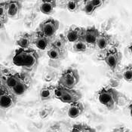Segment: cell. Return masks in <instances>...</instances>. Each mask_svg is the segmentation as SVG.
Segmentation results:
<instances>
[{"label": "cell", "instance_id": "83f0119b", "mask_svg": "<svg viewBox=\"0 0 132 132\" xmlns=\"http://www.w3.org/2000/svg\"><path fill=\"white\" fill-rule=\"evenodd\" d=\"M112 132H130L129 130L125 127H119V128H115Z\"/></svg>", "mask_w": 132, "mask_h": 132}, {"label": "cell", "instance_id": "ba28073f", "mask_svg": "<svg viewBox=\"0 0 132 132\" xmlns=\"http://www.w3.org/2000/svg\"><path fill=\"white\" fill-rule=\"evenodd\" d=\"M101 32L95 27H91L83 29V32L81 36V39L84 41L88 45L96 46L97 41L99 38Z\"/></svg>", "mask_w": 132, "mask_h": 132}, {"label": "cell", "instance_id": "7c38bea8", "mask_svg": "<svg viewBox=\"0 0 132 132\" xmlns=\"http://www.w3.org/2000/svg\"><path fill=\"white\" fill-rule=\"evenodd\" d=\"M22 4L20 1H8V15L12 19L19 18Z\"/></svg>", "mask_w": 132, "mask_h": 132}, {"label": "cell", "instance_id": "7a4b0ae2", "mask_svg": "<svg viewBox=\"0 0 132 132\" xmlns=\"http://www.w3.org/2000/svg\"><path fill=\"white\" fill-rule=\"evenodd\" d=\"M98 101L103 105L107 110H114L119 100V93L118 91L112 87H103L98 92L97 94Z\"/></svg>", "mask_w": 132, "mask_h": 132}, {"label": "cell", "instance_id": "f546056e", "mask_svg": "<svg viewBox=\"0 0 132 132\" xmlns=\"http://www.w3.org/2000/svg\"><path fill=\"white\" fill-rule=\"evenodd\" d=\"M128 108H129V110H130V115H131V116L132 117V102L130 103Z\"/></svg>", "mask_w": 132, "mask_h": 132}, {"label": "cell", "instance_id": "5b68a950", "mask_svg": "<svg viewBox=\"0 0 132 132\" xmlns=\"http://www.w3.org/2000/svg\"><path fill=\"white\" fill-rule=\"evenodd\" d=\"M122 59V53L116 48H112L106 51L103 61L111 71L115 72L119 67Z\"/></svg>", "mask_w": 132, "mask_h": 132}, {"label": "cell", "instance_id": "44dd1931", "mask_svg": "<svg viewBox=\"0 0 132 132\" xmlns=\"http://www.w3.org/2000/svg\"><path fill=\"white\" fill-rule=\"evenodd\" d=\"M67 43V40L66 39V36L63 34H60L54 39V40L52 42L51 45H54L61 50L66 51L65 49H66Z\"/></svg>", "mask_w": 132, "mask_h": 132}, {"label": "cell", "instance_id": "d6986e66", "mask_svg": "<svg viewBox=\"0 0 132 132\" xmlns=\"http://www.w3.org/2000/svg\"><path fill=\"white\" fill-rule=\"evenodd\" d=\"M110 42H111V36L106 32H101L99 38L97 41L96 46L99 50L104 51L110 46Z\"/></svg>", "mask_w": 132, "mask_h": 132}, {"label": "cell", "instance_id": "3957f363", "mask_svg": "<svg viewBox=\"0 0 132 132\" xmlns=\"http://www.w3.org/2000/svg\"><path fill=\"white\" fill-rule=\"evenodd\" d=\"M81 92L75 90L70 89L61 85L56 86L55 90V98L60 100L61 102L64 103L71 104L73 103L78 102L81 98Z\"/></svg>", "mask_w": 132, "mask_h": 132}, {"label": "cell", "instance_id": "4dcf8cb0", "mask_svg": "<svg viewBox=\"0 0 132 132\" xmlns=\"http://www.w3.org/2000/svg\"><path fill=\"white\" fill-rule=\"evenodd\" d=\"M128 50L130 51V54H131V56L132 57V42L131 43V45H129V47H128Z\"/></svg>", "mask_w": 132, "mask_h": 132}, {"label": "cell", "instance_id": "5bb4252c", "mask_svg": "<svg viewBox=\"0 0 132 132\" xmlns=\"http://www.w3.org/2000/svg\"><path fill=\"white\" fill-rule=\"evenodd\" d=\"M66 54H67V51L61 50L54 45H51L47 51L48 57L51 59V61H54V62H58V61L63 60L66 57Z\"/></svg>", "mask_w": 132, "mask_h": 132}, {"label": "cell", "instance_id": "2e32d148", "mask_svg": "<svg viewBox=\"0 0 132 132\" xmlns=\"http://www.w3.org/2000/svg\"><path fill=\"white\" fill-rule=\"evenodd\" d=\"M30 83L27 80V78L23 76V78L21 79L18 84L15 86V88H14L12 90H11V92H13L17 97L18 96H21L23 94H24L26 92L28 91L29 88H30Z\"/></svg>", "mask_w": 132, "mask_h": 132}, {"label": "cell", "instance_id": "9a60e30c", "mask_svg": "<svg viewBox=\"0 0 132 132\" xmlns=\"http://www.w3.org/2000/svg\"><path fill=\"white\" fill-rule=\"evenodd\" d=\"M57 5V2L53 0H42L39 4V10L46 15H51L54 13Z\"/></svg>", "mask_w": 132, "mask_h": 132}, {"label": "cell", "instance_id": "d4e9b609", "mask_svg": "<svg viewBox=\"0 0 132 132\" xmlns=\"http://www.w3.org/2000/svg\"><path fill=\"white\" fill-rule=\"evenodd\" d=\"M122 78L128 82H132V65L125 67L122 72Z\"/></svg>", "mask_w": 132, "mask_h": 132}, {"label": "cell", "instance_id": "7402d4cb", "mask_svg": "<svg viewBox=\"0 0 132 132\" xmlns=\"http://www.w3.org/2000/svg\"><path fill=\"white\" fill-rule=\"evenodd\" d=\"M88 48V45L82 40V39H79L77 42H76L75 43H73V46H72V49L75 52L77 53H82L86 51Z\"/></svg>", "mask_w": 132, "mask_h": 132}, {"label": "cell", "instance_id": "484cf974", "mask_svg": "<svg viewBox=\"0 0 132 132\" xmlns=\"http://www.w3.org/2000/svg\"><path fill=\"white\" fill-rule=\"evenodd\" d=\"M79 132H96V130L94 128H92L91 126L88 125L81 124Z\"/></svg>", "mask_w": 132, "mask_h": 132}, {"label": "cell", "instance_id": "ffe728a7", "mask_svg": "<svg viewBox=\"0 0 132 132\" xmlns=\"http://www.w3.org/2000/svg\"><path fill=\"white\" fill-rule=\"evenodd\" d=\"M8 15V1L0 2V27L3 29L4 25L7 23L9 19Z\"/></svg>", "mask_w": 132, "mask_h": 132}, {"label": "cell", "instance_id": "277c9868", "mask_svg": "<svg viewBox=\"0 0 132 132\" xmlns=\"http://www.w3.org/2000/svg\"><path fill=\"white\" fill-rule=\"evenodd\" d=\"M80 76L76 69L68 68L63 70L58 79V85L62 87L74 89V88L79 82Z\"/></svg>", "mask_w": 132, "mask_h": 132}, {"label": "cell", "instance_id": "30bf717a", "mask_svg": "<svg viewBox=\"0 0 132 132\" xmlns=\"http://www.w3.org/2000/svg\"><path fill=\"white\" fill-rule=\"evenodd\" d=\"M52 39L47 38L39 31L33 33V45L40 50L44 51L48 48L49 49L52 45Z\"/></svg>", "mask_w": 132, "mask_h": 132}, {"label": "cell", "instance_id": "4316f807", "mask_svg": "<svg viewBox=\"0 0 132 132\" xmlns=\"http://www.w3.org/2000/svg\"><path fill=\"white\" fill-rule=\"evenodd\" d=\"M92 4L96 7V9H99V8H101V6L103 5V4H104V1H103V0H92Z\"/></svg>", "mask_w": 132, "mask_h": 132}, {"label": "cell", "instance_id": "6da1fadb", "mask_svg": "<svg viewBox=\"0 0 132 132\" xmlns=\"http://www.w3.org/2000/svg\"><path fill=\"white\" fill-rule=\"evenodd\" d=\"M39 60V55L36 50L18 48L15 51L12 61L15 66L21 67L26 71L32 72L36 69Z\"/></svg>", "mask_w": 132, "mask_h": 132}, {"label": "cell", "instance_id": "ac0fdd59", "mask_svg": "<svg viewBox=\"0 0 132 132\" xmlns=\"http://www.w3.org/2000/svg\"><path fill=\"white\" fill-rule=\"evenodd\" d=\"M55 90H56V86L54 85L43 87L41 89L39 93L40 99L42 101H46L55 98Z\"/></svg>", "mask_w": 132, "mask_h": 132}, {"label": "cell", "instance_id": "cb8c5ba5", "mask_svg": "<svg viewBox=\"0 0 132 132\" xmlns=\"http://www.w3.org/2000/svg\"><path fill=\"white\" fill-rule=\"evenodd\" d=\"M97 9L96 7L92 4V0H85L84 1V8L83 11L84 12L88 15H92L94 14Z\"/></svg>", "mask_w": 132, "mask_h": 132}, {"label": "cell", "instance_id": "9c48e42d", "mask_svg": "<svg viewBox=\"0 0 132 132\" xmlns=\"http://www.w3.org/2000/svg\"><path fill=\"white\" fill-rule=\"evenodd\" d=\"M24 75L18 72H11L2 76V86L12 90L18 84Z\"/></svg>", "mask_w": 132, "mask_h": 132}, {"label": "cell", "instance_id": "f1b7e54d", "mask_svg": "<svg viewBox=\"0 0 132 132\" xmlns=\"http://www.w3.org/2000/svg\"><path fill=\"white\" fill-rule=\"evenodd\" d=\"M80 125H81V124L74 125L72 126V128L70 132H79V131H80Z\"/></svg>", "mask_w": 132, "mask_h": 132}, {"label": "cell", "instance_id": "603a6c76", "mask_svg": "<svg viewBox=\"0 0 132 132\" xmlns=\"http://www.w3.org/2000/svg\"><path fill=\"white\" fill-rule=\"evenodd\" d=\"M80 7V1L78 0H70L66 3V8L70 12H76L79 10Z\"/></svg>", "mask_w": 132, "mask_h": 132}, {"label": "cell", "instance_id": "4fadbf2b", "mask_svg": "<svg viewBox=\"0 0 132 132\" xmlns=\"http://www.w3.org/2000/svg\"><path fill=\"white\" fill-rule=\"evenodd\" d=\"M82 32H83V28L72 26L66 32L65 36L67 42L75 43L76 42L81 39Z\"/></svg>", "mask_w": 132, "mask_h": 132}, {"label": "cell", "instance_id": "8fae6325", "mask_svg": "<svg viewBox=\"0 0 132 132\" xmlns=\"http://www.w3.org/2000/svg\"><path fill=\"white\" fill-rule=\"evenodd\" d=\"M85 112V106L81 102H76L70 104L67 110V115L71 119H76Z\"/></svg>", "mask_w": 132, "mask_h": 132}, {"label": "cell", "instance_id": "8992f818", "mask_svg": "<svg viewBox=\"0 0 132 132\" xmlns=\"http://www.w3.org/2000/svg\"><path fill=\"white\" fill-rule=\"evenodd\" d=\"M60 27V22L55 19H48L42 22L39 27V32L47 38L52 39Z\"/></svg>", "mask_w": 132, "mask_h": 132}, {"label": "cell", "instance_id": "e0dca14e", "mask_svg": "<svg viewBox=\"0 0 132 132\" xmlns=\"http://www.w3.org/2000/svg\"><path fill=\"white\" fill-rule=\"evenodd\" d=\"M17 45L20 47V48L28 49L32 44H33V33H24L20 36L19 39L16 42Z\"/></svg>", "mask_w": 132, "mask_h": 132}, {"label": "cell", "instance_id": "52a82bcc", "mask_svg": "<svg viewBox=\"0 0 132 132\" xmlns=\"http://www.w3.org/2000/svg\"><path fill=\"white\" fill-rule=\"evenodd\" d=\"M17 103V96L10 89L1 85L0 91V106L2 110L12 108Z\"/></svg>", "mask_w": 132, "mask_h": 132}]
</instances>
